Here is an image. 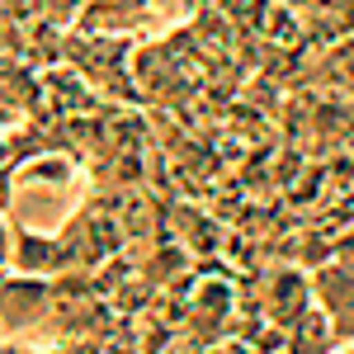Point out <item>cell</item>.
Listing matches in <instances>:
<instances>
[{
    "instance_id": "1",
    "label": "cell",
    "mask_w": 354,
    "mask_h": 354,
    "mask_svg": "<svg viewBox=\"0 0 354 354\" xmlns=\"http://www.w3.org/2000/svg\"><path fill=\"white\" fill-rule=\"evenodd\" d=\"M53 279L43 274H5L0 288V335H19L33 330L53 317Z\"/></svg>"
},
{
    "instance_id": "2",
    "label": "cell",
    "mask_w": 354,
    "mask_h": 354,
    "mask_svg": "<svg viewBox=\"0 0 354 354\" xmlns=\"http://www.w3.org/2000/svg\"><path fill=\"white\" fill-rule=\"evenodd\" d=\"M312 298L326 312L330 330H335L340 340H354V265L335 260V255L322 260V265L312 270Z\"/></svg>"
},
{
    "instance_id": "3",
    "label": "cell",
    "mask_w": 354,
    "mask_h": 354,
    "mask_svg": "<svg viewBox=\"0 0 354 354\" xmlns=\"http://www.w3.org/2000/svg\"><path fill=\"white\" fill-rule=\"evenodd\" d=\"M260 302H265V317L274 322V330H288L302 312H312V307H317V298H312V274L293 270V265L274 270Z\"/></svg>"
},
{
    "instance_id": "4",
    "label": "cell",
    "mask_w": 354,
    "mask_h": 354,
    "mask_svg": "<svg viewBox=\"0 0 354 354\" xmlns=\"http://www.w3.org/2000/svg\"><path fill=\"white\" fill-rule=\"evenodd\" d=\"M10 265L19 274H43V279H53V274L71 270V255H66V241H62V236H38V232H28V227H15Z\"/></svg>"
},
{
    "instance_id": "5",
    "label": "cell",
    "mask_w": 354,
    "mask_h": 354,
    "mask_svg": "<svg viewBox=\"0 0 354 354\" xmlns=\"http://www.w3.org/2000/svg\"><path fill=\"white\" fill-rule=\"evenodd\" d=\"M335 330H330L326 312L322 307H312V312H302L293 326L283 330V345H288V354H330L335 350Z\"/></svg>"
},
{
    "instance_id": "6",
    "label": "cell",
    "mask_w": 354,
    "mask_h": 354,
    "mask_svg": "<svg viewBox=\"0 0 354 354\" xmlns=\"http://www.w3.org/2000/svg\"><path fill=\"white\" fill-rule=\"evenodd\" d=\"M330 255H335V260H345V265H354V227H350V232H345L335 245H330Z\"/></svg>"
},
{
    "instance_id": "7",
    "label": "cell",
    "mask_w": 354,
    "mask_h": 354,
    "mask_svg": "<svg viewBox=\"0 0 354 354\" xmlns=\"http://www.w3.org/2000/svg\"><path fill=\"white\" fill-rule=\"evenodd\" d=\"M10 250H15V227H5V218H0V270L10 265Z\"/></svg>"
},
{
    "instance_id": "8",
    "label": "cell",
    "mask_w": 354,
    "mask_h": 354,
    "mask_svg": "<svg viewBox=\"0 0 354 354\" xmlns=\"http://www.w3.org/2000/svg\"><path fill=\"white\" fill-rule=\"evenodd\" d=\"M53 354H95V345L90 340H81V345H57Z\"/></svg>"
},
{
    "instance_id": "9",
    "label": "cell",
    "mask_w": 354,
    "mask_h": 354,
    "mask_svg": "<svg viewBox=\"0 0 354 354\" xmlns=\"http://www.w3.org/2000/svg\"><path fill=\"white\" fill-rule=\"evenodd\" d=\"M0 354H28V350H19V345H5V340H0Z\"/></svg>"
},
{
    "instance_id": "10",
    "label": "cell",
    "mask_w": 354,
    "mask_h": 354,
    "mask_svg": "<svg viewBox=\"0 0 354 354\" xmlns=\"http://www.w3.org/2000/svg\"><path fill=\"white\" fill-rule=\"evenodd\" d=\"M0 288H5V274H0Z\"/></svg>"
},
{
    "instance_id": "11",
    "label": "cell",
    "mask_w": 354,
    "mask_h": 354,
    "mask_svg": "<svg viewBox=\"0 0 354 354\" xmlns=\"http://www.w3.org/2000/svg\"><path fill=\"white\" fill-rule=\"evenodd\" d=\"M255 354H270V350H255Z\"/></svg>"
}]
</instances>
